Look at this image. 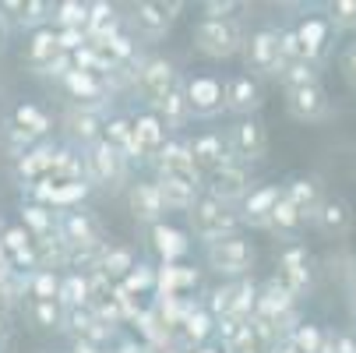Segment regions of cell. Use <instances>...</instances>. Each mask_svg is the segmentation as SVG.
<instances>
[{
    "label": "cell",
    "instance_id": "6da1fadb",
    "mask_svg": "<svg viewBox=\"0 0 356 353\" xmlns=\"http://www.w3.org/2000/svg\"><path fill=\"white\" fill-rule=\"evenodd\" d=\"M81 163H85V184L88 187H99L106 194L127 191L131 163L124 159V152H117V148L106 145L103 138H99L95 145H88V148H81Z\"/></svg>",
    "mask_w": 356,
    "mask_h": 353
},
{
    "label": "cell",
    "instance_id": "7a4b0ae2",
    "mask_svg": "<svg viewBox=\"0 0 356 353\" xmlns=\"http://www.w3.org/2000/svg\"><path fill=\"white\" fill-rule=\"evenodd\" d=\"M187 223H191V237L205 240V244H216V240L233 237L240 230V219H236L233 205H222V201L209 198L205 191H201L197 201L187 209Z\"/></svg>",
    "mask_w": 356,
    "mask_h": 353
},
{
    "label": "cell",
    "instance_id": "3957f363",
    "mask_svg": "<svg viewBox=\"0 0 356 353\" xmlns=\"http://www.w3.org/2000/svg\"><path fill=\"white\" fill-rule=\"evenodd\" d=\"M57 237L67 244L71 255H92L106 247V230L88 209H64L57 212Z\"/></svg>",
    "mask_w": 356,
    "mask_h": 353
},
{
    "label": "cell",
    "instance_id": "277c9868",
    "mask_svg": "<svg viewBox=\"0 0 356 353\" xmlns=\"http://www.w3.org/2000/svg\"><path fill=\"white\" fill-rule=\"evenodd\" d=\"M184 78H180V71H177V64L173 61H166V57H145L141 61V68L134 71V78H131V85L138 88V95H141V103L148 107V110H156L163 99L180 85Z\"/></svg>",
    "mask_w": 356,
    "mask_h": 353
},
{
    "label": "cell",
    "instance_id": "5b68a950",
    "mask_svg": "<svg viewBox=\"0 0 356 353\" xmlns=\"http://www.w3.org/2000/svg\"><path fill=\"white\" fill-rule=\"evenodd\" d=\"M194 49L205 54L209 61H229L240 54L243 46V29L240 22H212V18H197L194 25Z\"/></svg>",
    "mask_w": 356,
    "mask_h": 353
},
{
    "label": "cell",
    "instance_id": "8992f818",
    "mask_svg": "<svg viewBox=\"0 0 356 353\" xmlns=\"http://www.w3.org/2000/svg\"><path fill=\"white\" fill-rule=\"evenodd\" d=\"M205 258H209V265H212L219 276L243 279V276L254 269L258 251H254L250 240H243L240 233H233V237H222V240H216V244H205Z\"/></svg>",
    "mask_w": 356,
    "mask_h": 353
},
{
    "label": "cell",
    "instance_id": "52a82bcc",
    "mask_svg": "<svg viewBox=\"0 0 356 353\" xmlns=\"http://www.w3.org/2000/svg\"><path fill=\"white\" fill-rule=\"evenodd\" d=\"M226 134V145H229V156L233 163L240 166H250V163H261L268 156V131L258 117H240Z\"/></svg>",
    "mask_w": 356,
    "mask_h": 353
},
{
    "label": "cell",
    "instance_id": "ba28073f",
    "mask_svg": "<svg viewBox=\"0 0 356 353\" xmlns=\"http://www.w3.org/2000/svg\"><path fill=\"white\" fill-rule=\"evenodd\" d=\"M240 54H243V68L250 78H268L279 71V29H258V32H250L243 36V46H240Z\"/></svg>",
    "mask_w": 356,
    "mask_h": 353
},
{
    "label": "cell",
    "instance_id": "9c48e42d",
    "mask_svg": "<svg viewBox=\"0 0 356 353\" xmlns=\"http://www.w3.org/2000/svg\"><path fill=\"white\" fill-rule=\"evenodd\" d=\"M184 99H187L191 117L212 120L226 110V85L216 74H191L184 78Z\"/></svg>",
    "mask_w": 356,
    "mask_h": 353
},
{
    "label": "cell",
    "instance_id": "30bf717a",
    "mask_svg": "<svg viewBox=\"0 0 356 353\" xmlns=\"http://www.w3.org/2000/svg\"><path fill=\"white\" fill-rule=\"evenodd\" d=\"M184 11V4H177V0H141V4H134V29L141 39H163L177 15Z\"/></svg>",
    "mask_w": 356,
    "mask_h": 353
},
{
    "label": "cell",
    "instance_id": "8fae6325",
    "mask_svg": "<svg viewBox=\"0 0 356 353\" xmlns=\"http://www.w3.org/2000/svg\"><path fill=\"white\" fill-rule=\"evenodd\" d=\"M250 170L240 166V163H226L222 170L209 173L205 180H201V191H205L209 198L222 201V205H233V201H243L250 194Z\"/></svg>",
    "mask_w": 356,
    "mask_h": 353
},
{
    "label": "cell",
    "instance_id": "7c38bea8",
    "mask_svg": "<svg viewBox=\"0 0 356 353\" xmlns=\"http://www.w3.org/2000/svg\"><path fill=\"white\" fill-rule=\"evenodd\" d=\"M275 279L293 293V297H303L311 290V251L303 247V244H286L282 247V255H279V272Z\"/></svg>",
    "mask_w": 356,
    "mask_h": 353
},
{
    "label": "cell",
    "instance_id": "4fadbf2b",
    "mask_svg": "<svg viewBox=\"0 0 356 353\" xmlns=\"http://www.w3.org/2000/svg\"><path fill=\"white\" fill-rule=\"evenodd\" d=\"M286 110H289V117H293V120H300V124H321V120L328 117L332 103H328L325 85L318 81V85H300V88H289V92H286Z\"/></svg>",
    "mask_w": 356,
    "mask_h": 353
},
{
    "label": "cell",
    "instance_id": "5bb4252c",
    "mask_svg": "<svg viewBox=\"0 0 356 353\" xmlns=\"http://www.w3.org/2000/svg\"><path fill=\"white\" fill-rule=\"evenodd\" d=\"M187 148H191V163H194V170L201 173V180H205L209 173H216V170H222L226 163H233L222 131H205V134H197L194 141H187Z\"/></svg>",
    "mask_w": 356,
    "mask_h": 353
},
{
    "label": "cell",
    "instance_id": "9a60e30c",
    "mask_svg": "<svg viewBox=\"0 0 356 353\" xmlns=\"http://www.w3.org/2000/svg\"><path fill=\"white\" fill-rule=\"evenodd\" d=\"M60 85L67 88V95L74 99L78 110H95V113H103V107L110 103V95H113V88L103 78L88 74V71H71Z\"/></svg>",
    "mask_w": 356,
    "mask_h": 353
},
{
    "label": "cell",
    "instance_id": "2e32d148",
    "mask_svg": "<svg viewBox=\"0 0 356 353\" xmlns=\"http://www.w3.org/2000/svg\"><path fill=\"white\" fill-rule=\"evenodd\" d=\"M282 198L300 212L303 223H314L321 201H325V184H321V177H314V173H307V177H289V180L282 184Z\"/></svg>",
    "mask_w": 356,
    "mask_h": 353
},
{
    "label": "cell",
    "instance_id": "e0dca14e",
    "mask_svg": "<svg viewBox=\"0 0 356 353\" xmlns=\"http://www.w3.org/2000/svg\"><path fill=\"white\" fill-rule=\"evenodd\" d=\"M226 85V110L236 113V117H258V110L265 107V88L258 78H250L247 71L243 74H233Z\"/></svg>",
    "mask_w": 356,
    "mask_h": 353
},
{
    "label": "cell",
    "instance_id": "ac0fdd59",
    "mask_svg": "<svg viewBox=\"0 0 356 353\" xmlns=\"http://www.w3.org/2000/svg\"><path fill=\"white\" fill-rule=\"evenodd\" d=\"M156 191L163 198L166 212H187L197 194H201V177H184V173H159L156 180Z\"/></svg>",
    "mask_w": 356,
    "mask_h": 353
},
{
    "label": "cell",
    "instance_id": "d6986e66",
    "mask_svg": "<svg viewBox=\"0 0 356 353\" xmlns=\"http://www.w3.org/2000/svg\"><path fill=\"white\" fill-rule=\"evenodd\" d=\"M279 198H282V187L279 184H261V187H250V194L240 201V226H250V230H265L272 209L279 205Z\"/></svg>",
    "mask_w": 356,
    "mask_h": 353
},
{
    "label": "cell",
    "instance_id": "ffe728a7",
    "mask_svg": "<svg viewBox=\"0 0 356 353\" xmlns=\"http://www.w3.org/2000/svg\"><path fill=\"white\" fill-rule=\"evenodd\" d=\"M131 134H134V148H138L141 163L145 159H156L163 152V145L170 141V131L163 127V120L152 113V110H141V113L131 117Z\"/></svg>",
    "mask_w": 356,
    "mask_h": 353
},
{
    "label": "cell",
    "instance_id": "44dd1931",
    "mask_svg": "<svg viewBox=\"0 0 356 353\" xmlns=\"http://www.w3.org/2000/svg\"><path fill=\"white\" fill-rule=\"evenodd\" d=\"M127 205H131V216L145 226H156V223H166V205L156 191L152 180H138V184H127Z\"/></svg>",
    "mask_w": 356,
    "mask_h": 353
},
{
    "label": "cell",
    "instance_id": "7402d4cb",
    "mask_svg": "<svg viewBox=\"0 0 356 353\" xmlns=\"http://www.w3.org/2000/svg\"><path fill=\"white\" fill-rule=\"evenodd\" d=\"M293 32H296V39H300L303 61L321 64V61L328 57V49H332V29H328V22H325V18H318V15L300 18V22L293 25Z\"/></svg>",
    "mask_w": 356,
    "mask_h": 353
},
{
    "label": "cell",
    "instance_id": "603a6c76",
    "mask_svg": "<svg viewBox=\"0 0 356 353\" xmlns=\"http://www.w3.org/2000/svg\"><path fill=\"white\" fill-rule=\"evenodd\" d=\"M64 329L74 336V343H88V346H99V350H103V343H110L113 332H117V329L99 322L92 308H71V311H64Z\"/></svg>",
    "mask_w": 356,
    "mask_h": 353
},
{
    "label": "cell",
    "instance_id": "cb8c5ba5",
    "mask_svg": "<svg viewBox=\"0 0 356 353\" xmlns=\"http://www.w3.org/2000/svg\"><path fill=\"white\" fill-rule=\"evenodd\" d=\"M353 223H356V216H353V205L342 198V194H325V201H321V209H318V216H314V226L325 233V237H346L349 230H353Z\"/></svg>",
    "mask_w": 356,
    "mask_h": 353
},
{
    "label": "cell",
    "instance_id": "d4e9b609",
    "mask_svg": "<svg viewBox=\"0 0 356 353\" xmlns=\"http://www.w3.org/2000/svg\"><path fill=\"white\" fill-rule=\"evenodd\" d=\"M54 15V4L46 0H0V18L18 25V29H42Z\"/></svg>",
    "mask_w": 356,
    "mask_h": 353
},
{
    "label": "cell",
    "instance_id": "484cf974",
    "mask_svg": "<svg viewBox=\"0 0 356 353\" xmlns=\"http://www.w3.org/2000/svg\"><path fill=\"white\" fill-rule=\"evenodd\" d=\"M124 32V18L110 0H92L88 4V22H85V39L88 42H106L110 36Z\"/></svg>",
    "mask_w": 356,
    "mask_h": 353
},
{
    "label": "cell",
    "instance_id": "4316f807",
    "mask_svg": "<svg viewBox=\"0 0 356 353\" xmlns=\"http://www.w3.org/2000/svg\"><path fill=\"white\" fill-rule=\"evenodd\" d=\"M60 54V46H57V32L49 29V25H42V29H35L32 36H29V49H25V64H29V71H35V74H42L49 64H54V57Z\"/></svg>",
    "mask_w": 356,
    "mask_h": 353
},
{
    "label": "cell",
    "instance_id": "83f0119b",
    "mask_svg": "<svg viewBox=\"0 0 356 353\" xmlns=\"http://www.w3.org/2000/svg\"><path fill=\"white\" fill-rule=\"evenodd\" d=\"M103 113H95V110H67V117H64V124H67V134H71V141L74 145H81V148H88V145H95L99 138H103Z\"/></svg>",
    "mask_w": 356,
    "mask_h": 353
},
{
    "label": "cell",
    "instance_id": "f1b7e54d",
    "mask_svg": "<svg viewBox=\"0 0 356 353\" xmlns=\"http://www.w3.org/2000/svg\"><path fill=\"white\" fill-rule=\"evenodd\" d=\"M194 286H197V272L191 265L170 262V265L156 269V293H163V297H184Z\"/></svg>",
    "mask_w": 356,
    "mask_h": 353
},
{
    "label": "cell",
    "instance_id": "f546056e",
    "mask_svg": "<svg viewBox=\"0 0 356 353\" xmlns=\"http://www.w3.org/2000/svg\"><path fill=\"white\" fill-rule=\"evenodd\" d=\"M54 152H57V145H49V141H39L35 148H29V152L18 159V180H25L29 187L46 180L49 166H54Z\"/></svg>",
    "mask_w": 356,
    "mask_h": 353
},
{
    "label": "cell",
    "instance_id": "4dcf8cb0",
    "mask_svg": "<svg viewBox=\"0 0 356 353\" xmlns=\"http://www.w3.org/2000/svg\"><path fill=\"white\" fill-rule=\"evenodd\" d=\"M152 247L159 251L163 265H170V262H180V258L187 255L191 240H187L184 230H177V226H170V223H156V226H152Z\"/></svg>",
    "mask_w": 356,
    "mask_h": 353
},
{
    "label": "cell",
    "instance_id": "1f68e13d",
    "mask_svg": "<svg viewBox=\"0 0 356 353\" xmlns=\"http://www.w3.org/2000/svg\"><path fill=\"white\" fill-rule=\"evenodd\" d=\"M49 184H85V163H81V152L71 145L57 148L54 152V166H49Z\"/></svg>",
    "mask_w": 356,
    "mask_h": 353
},
{
    "label": "cell",
    "instance_id": "d6a6232c",
    "mask_svg": "<svg viewBox=\"0 0 356 353\" xmlns=\"http://www.w3.org/2000/svg\"><path fill=\"white\" fill-rule=\"evenodd\" d=\"M156 163V170L159 173H184V177H201L197 170H194V163H191V148H187V141H180V138H170L166 145H163V152L152 159Z\"/></svg>",
    "mask_w": 356,
    "mask_h": 353
},
{
    "label": "cell",
    "instance_id": "836d02e7",
    "mask_svg": "<svg viewBox=\"0 0 356 353\" xmlns=\"http://www.w3.org/2000/svg\"><path fill=\"white\" fill-rule=\"evenodd\" d=\"M303 226H307V223L300 219V212L289 205L286 198H279V205L272 209V216H268V223H265V230H268V233H275L279 240H289V244H300Z\"/></svg>",
    "mask_w": 356,
    "mask_h": 353
},
{
    "label": "cell",
    "instance_id": "e575fe53",
    "mask_svg": "<svg viewBox=\"0 0 356 353\" xmlns=\"http://www.w3.org/2000/svg\"><path fill=\"white\" fill-rule=\"evenodd\" d=\"M159 120H163V127L170 131V134H177V131H184L187 127V120H191V110H187V99H184V81L163 99V103L152 110Z\"/></svg>",
    "mask_w": 356,
    "mask_h": 353
},
{
    "label": "cell",
    "instance_id": "d590c367",
    "mask_svg": "<svg viewBox=\"0 0 356 353\" xmlns=\"http://www.w3.org/2000/svg\"><path fill=\"white\" fill-rule=\"evenodd\" d=\"M103 141L113 145L117 152H124L127 163H141L138 148H134V134H131V117H106L103 120Z\"/></svg>",
    "mask_w": 356,
    "mask_h": 353
},
{
    "label": "cell",
    "instance_id": "8d00e7d4",
    "mask_svg": "<svg viewBox=\"0 0 356 353\" xmlns=\"http://www.w3.org/2000/svg\"><path fill=\"white\" fill-rule=\"evenodd\" d=\"M275 78H279V85L289 92V88H300V85H318L321 81V64H314V61H286V64H279V71H275Z\"/></svg>",
    "mask_w": 356,
    "mask_h": 353
},
{
    "label": "cell",
    "instance_id": "74e56055",
    "mask_svg": "<svg viewBox=\"0 0 356 353\" xmlns=\"http://www.w3.org/2000/svg\"><path fill=\"white\" fill-rule=\"evenodd\" d=\"M22 226L32 240H42V237H54L57 233V212L39 205V201H29V205L22 209Z\"/></svg>",
    "mask_w": 356,
    "mask_h": 353
},
{
    "label": "cell",
    "instance_id": "f35d334b",
    "mask_svg": "<svg viewBox=\"0 0 356 353\" xmlns=\"http://www.w3.org/2000/svg\"><path fill=\"white\" fill-rule=\"evenodd\" d=\"M49 29H81L85 32V22H88V0H60V4H54V15H49Z\"/></svg>",
    "mask_w": 356,
    "mask_h": 353
},
{
    "label": "cell",
    "instance_id": "ab89813d",
    "mask_svg": "<svg viewBox=\"0 0 356 353\" xmlns=\"http://www.w3.org/2000/svg\"><path fill=\"white\" fill-rule=\"evenodd\" d=\"M11 124L15 127H22L25 134H32L35 141H42L46 134H49V117H46V110H39L35 103H22V107H15V113H11Z\"/></svg>",
    "mask_w": 356,
    "mask_h": 353
},
{
    "label": "cell",
    "instance_id": "60d3db41",
    "mask_svg": "<svg viewBox=\"0 0 356 353\" xmlns=\"http://www.w3.org/2000/svg\"><path fill=\"white\" fill-rule=\"evenodd\" d=\"M57 304H60L64 311H71V308H88V276H85V272H67V276H60Z\"/></svg>",
    "mask_w": 356,
    "mask_h": 353
},
{
    "label": "cell",
    "instance_id": "b9f144b4",
    "mask_svg": "<svg viewBox=\"0 0 356 353\" xmlns=\"http://www.w3.org/2000/svg\"><path fill=\"white\" fill-rule=\"evenodd\" d=\"M138 258H134V251L131 247H120V244H110L106 247V255H103V262H99V269L95 272H103L110 283H120L127 272H131V265H134Z\"/></svg>",
    "mask_w": 356,
    "mask_h": 353
},
{
    "label": "cell",
    "instance_id": "7bdbcfd3",
    "mask_svg": "<svg viewBox=\"0 0 356 353\" xmlns=\"http://www.w3.org/2000/svg\"><path fill=\"white\" fill-rule=\"evenodd\" d=\"M124 293H131L134 300L145 297V293H156V265H148V262H134L131 272L117 283Z\"/></svg>",
    "mask_w": 356,
    "mask_h": 353
},
{
    "label": "cell",
    "instance_id": "ee69618b",
    "mask_svg": "<svg viewBox=\"0 0 356 353\" xmlns=\"http://www.w3.org/2000/svg\"><path fill=\"white\" fill-rule=\"evenodd\" d=\"M286 339L293 343V350H296V353H321V350H325V343H328V332H325L321 325H314V322H300Z\"/></svg>",
    "mask_w": 356,
    "mask_h": 353
},
{
    "label": "cell",
    "instance_id": "f6af8a7d",
    "mask_svg": "<svg viewBox=\"0 0 356 353\" xmlns=\"http://www.w3.org/2000/svg\"><path fill=\"white\" fill-rule=\"evenodd\" d=\"M29 318L35 329H64V308L57 304V300H29Z\"/></svg>",
    "mask_w": 356,
    "mask_h": 353
},
{
    "label": "cell",
    "instance_id": "bcb514c9",
    "mask_svg": "<svg viewBox=\"0 0 356 353\" xmlns=\"http://www.w3.org/2000/svg\"><path fill=\"white\" fill-rule=\"evenodd\" d=\"M57 293H60V272H49V269L29 272V297L32 300H57Z\"/></svg>",
    "mask_w": 356,
    "mask_h": 353
},
{
    "label": "cell",
    "instance_id": "7dc6e473",
    "mask_svg": "<svg viewBox=\"0 0 356 353\" xmlns=\"http://www.w3.org/2000/svg\"><path fill=\"white\" fill-rule=\"evenodd\" d=\"M325 22L332 32H353L356 29V0H332Z\"/></svg>",
    "mask_w": 356,
    "mask_h": 353
},
{
    "label": "cell",
    "instance_id": "c3c4849f",
    "mask_svg": "<svg viewBox=\"0 0 356 353\" xmlns=\"http://www.w3.org/2000/svg\"><path fill=\"white\" fill-rule=\"evenodd\" d=\"M222 350H226V353H268V346L261 343V336L254 332L250 325H240L236 336H233L229 343H222Z\"/></svg>",
    "mask_w": 356,
    "mask_h": 353
},
{
    "label": "cell",
    "instance_id": "681fc988",
    "mask_svg": "<svg viewBox=\"0 0 356 353\" xmlns=\"http://www.w3.org/2000/svg\"><path fill=\"white\" fill-rule=\"evenodd\" d=\"M0 138H4V148H8V152L15 156V159H22L25 152H29V148H35L39 141L32 138V134H25L22 127H15L11 120L4 124V131H0Z\"/></svg>",
    "mask_w": 356,
    "mask_h": 353
},
{
    "label": "cell",
    "instance_id": "f907efd6",
    "mask_svg": "<svg viewBox=\"0 0 356 353\" xmlns=\"http://www.w3.org/2000/svg\"><path fill=\"white\" fill-rule=\"evenodd\" d=\"M201 11H205L201 18H212V22H236V11H243V4H236V0H209Z\"/></svg>",
    "mask_w": 356,
    "mask_h": 353
},
{
    "label": "cell",
    "instance_id": "816d5d0a",
    "mask_svg": "<svg viewBox=\"0 0 356 353\" xmlns=\"http://www.w3.org/2000/svg\"><path fill=\"white\" fill-rule=\"evenodd\" d=\"M32 244V237L25 233V226L18 223V226H8V230H0V247H4V255H15V251H22V247H29Z\"/></svg>",
    "mask_w": 356,
    "mask_h": 353
},
{
    "label": "cell",
    "instance_id": "f5cc1de1",
    "mask_svg": "<svg viewBox=\"0 0 356 353\" xmlns=\"http://www.w3.org/2000/svg\"><path fill=\"white\" fill-rule=\"evenodd\" d=\"M303 57V49H300V39L293 29H279V64L286 61H300Z\"/></svg>",
    "mask_w": 356,
    "mask_h": 353
},
{
    "label": "cell",
    "instance_id": "db71d44e",
    "mask_svg": "<svg viewBox=\"0 0 356 353\" xmlns=\"http://www.w3.org/2000/svg\"><path fill=\"white\" fill-rule=\"evenodd\" d=\"M328 346H332V353H356V332H349V329L328 332Z\"/></svg>",
    "mask_w": 356,
    "mask_h": 353
},
{
    "label": "cell",
    "instance_id": "11a10c76",
    "mask_svg": "<svg viewBox=\"0 0 356 353\" xmlns=\"http://www.w3.org/2000/svg\"><path fill=\"white\" fill-rule=\"evenodd\" d=\"M339 68H342V78L356 88V42H349L346 49H342V61H339Z\"/></svg>",
    "mask_w": 356,
    "mask_h": 353
},
{
    "label": "cell",
    "instance_id": "9f6ffc18",
    "mask_svg": "<svg viewBox=\"0 0 356 353\" xmlns=\"http://www.w3.org/2000/svg\"><path fill=\"white\" fill-rule=\"evenodd\" d=\"M349 308H353V315H356V272L349 276Z\"/></svg>",
    "mask_w": 356,
    "mask_h": 353
},
{
    "label": "cell",
    "instance_id": "6f0895ef",
    "mask_svg": "<svg viewBox=\"0 0 356 353\" xmlns=\"http://www.w3.org/2000/svg\"><path fill=\"white\" fill-rule=\"evenodd\" d=\"M4 46H8V22L0 18V54H4Z\"/></svg>",
    "mask_w": 356,
    "mask_h": 353
},
{
    "label": "cell",
    "instance_id": "680465c9",
    "mask_svg": "<svg viewBox=\"0 0 356 353\" xmlns=\"http://www.w3.org/2000/svg\"><path fill=\"white\" fill-rule=\"evenodd\" d=\"M194 353H219V350H212V346H201V350H194Z\"/></svg>",
    "mask_w": 356,
    "mask_h": 353
},
{
    "label": "cell",
    "instance_id": "91938a15",
    "mask_svg": "<svg viewBox=\"0 0 356 353\" xmlns=\"http://www.w3.org/2000/svg\"><path fill=\"white\" fill-rule=\"evenodd\" d=\"M156 353H180V350H177V346H170V350H156Z\"/></svg>",
    "mask_w": 356,
    "mask_h": 353
}]
</instances>
